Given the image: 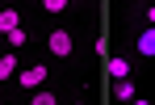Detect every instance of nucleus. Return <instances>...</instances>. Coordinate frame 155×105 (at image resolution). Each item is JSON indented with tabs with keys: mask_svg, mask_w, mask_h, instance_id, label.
Here are the masks:
<instances>
[{
	"mask_svg": "<svg viewBox=\"0 0 155 105\" xmlns=\"http://www.w3.org/2000/svg\"><path fill=\"white\" fill-rule=\"evenodd\" d=\"M0 80H17V55L0 51Z\"/></svg>",
	"mask_w": 155,
	"mask_h": 105,
	"instance_id": "obj_7",
	"label": "nucleus"
},
{
	"mask_svg": "<svg viewBox=\"0 0 155 105\" xmlns=\"http://www.w3.org/2000/svg\"><path fill=\"white\" fill-rule=\"evenodd\" d=\"M29 105H59V93H51V88H38V93L29 97Z\"/></svg>",
	"mask_w": 155,
	"mask_h": 105,
	"instance_id": "obj_8",
	"label": "nucleus"
},
{
	"mask_svg": "<svg viewBox=\"0 0 155 105\" xmlns=\"http://www.w3.org/2000/svg\"><path fill=\"white\" fill-rule=\"evenodd\" d=\"M46 51H51L54 59H71V55H76V34H71L67 25L46 29Z\"/></svg>",
	"mask_w": 155,
	"mask_h": 105,
	"instance_id": "obj_1",
	"label": "nucleus"
},
{
	"mask_svg": "<svg viewBox=\"0 0 155 105\" xmlns=\"http://www.w3.org/2000/svg\"><path fill=\"white\" fill-rule=\"evenodd\" d=\"M67 8H71L67 0H42V13H51V17H63Z\"/></svg>",
	"mask_w": 155,
	"mask_h": 105,
	"instance_id": "obj_9",
	"label": "nucleus"
},
{
	"mask_svg": "<svg viewBox=\"0 0 155 105\" xmlns=\"http://www.w3.org/2000/svg\"><path fill=\"white\" fill-rule=\"evenodd\" d=\"M71 105H88V101H84V97H76V101H71Z\"/></svg>",
	"mask_w": 155,
	"mask_h": 105,
	"instance_id": "obj_13",
	"label": "nucleus"
},
{
	"mask_svg": "<svg viewBox=\"0 0 155 105\" xmlns=\"http://www.w3.org/2000/svg\"><path fill=\"white\" fill-rule=\"evenodd\" d=\"M105 72H109L113 80H126L130 72H134V67H130V55H122V51H117V55H109V59H105Z\"/></svg>",
	"mask_w": 155,
	"mask_h": 105,
	"instance_id": "obj_5",
	"label": "nucleus"
},
{
	"mask_svg": "<svg viewBox=\"0 0 155 105\" xmlns=\"http://www.w3.org/2000/svg\"><path fill=\"white\" fill-rule=\"evenodd\" d=\"M0 105H21V101H0Z\"/></svg>",
	"mask_w": 155,
	"mask_h": 105,
	"instance_id": "obj_14",
	"label": "nucleus"
},
{
	"mask_svg": "<svg viewBox=\"0 0 155 105\" xmlns=\"http://www.w3.org/2000/svg\"><path fill=\"white\" fill-rule=\"evenodd\" d=\"M143 21H147V25H155V4H147V8H143Z\"/></svg>",
	"mask_w": 155,
	"mask_h": 105,
	"instance_id": "obj_11",
	"label": "nucleus"
},
{
	"mask_svg": "<svg viewBox=\"0 0 155 105\" xmlns=\"http://www.w3.org/2000/svg\"><path fill=\"white\" fill-rule=\"evenodd\" d=\"M17 25H25V13L17 8V4H8V8H0V38H8Z\"/></svg>",
	"mask_w": 155,
	"mask_h": 105,
	"instance_id": "obj_4",
	"label": "nucleus"
},
{
	"mask_svg": "<svg viewBox=\"0 0 155 105\" xmlns=\"http://www.w3.org/2000/svg\"><path fill=\"white\" fill-rule=\"evenodd\" d=\"M46 76H51L46 63H25V67L17 72V88H21V93H38V88L46 84Z\"/></svg>",
	"mask_w": 155,
	"mask_h": 105,
	"instance_id": "obj_2",
	"label": "nucleus"
},
{
	"mask_svg": "<svg viewBox=\"0 0 155 105\" xmlns=\"http://www.w3.org/2000/svg\"><path fill=\"white\" fill-rule=\"evenodd\" d=\"M134 97H138V88H134V80H113V101H122V105H130L134 101Z\"/></svg>",
	"mask_w": 155,
	"mask_h": 105,
	"instance_id": "obj_6",
	"label": "nucleus"
},
{
	"mask_svg": "<svg viewBox=\"0 0 155 105\" xmlns=\"http://www.w3.org/2000/svg\"><path fill=\"white\" fill-rule=\"evenodd\" d=\"M29 38H34V34H29V25H17L13 34H8V46H25Z\"/></svg>",
	"mask_w": 155,
	"mask_h": 105,
	"instance_id": "obj_10",
	"label": "nucleus"
},
{
	"mask_svg": "<svg viewBox=\"0 0 155 105\" xmlns=\"http://www.w3.org/2000/svg\"><path fill=\"white\" fill-rule=\"evenodd\" d=\"M134 55L138 59H155V25H143V29H134Z\"/></svg>",
	"mask_w": 155,
	"mask_h": 105,
	"instance_id": "obj_3",
	"label": "nucleus"
},
{
	"mask_svg": "<svg viewBox=\"0 0 155 105\" xmlns=\"http://www.w3.org/2000/svg\"><path fill=\"white\" fill-rule=\"evenodd\" d=\"M130 105H155V101H151V97H134Z\"/></svg>",
	"mask_w": 155,
	"mask_h": 105,
	"instance_id": "obj_12",
	"label": "nucleus"
}]
</instances>
